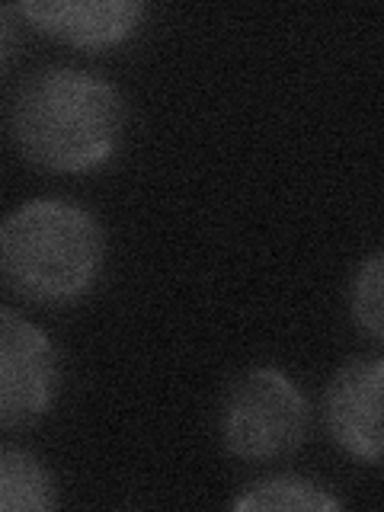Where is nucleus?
<instances>
[{
  "instance_id": "f257e3e1",
  "label": "nucleus",
  "mask_w": 384,
  "mask_h": 512,
  "mask_svg": "<svg viewBox=\"0 0 384 512\" xmlns=\"http://www.w3.org/2000/svg\"><path fill=\"white\" fill-rule=\"evenodd\" d=\"M122 100L103 77L74 68L32 74L10 103V135L32 164L55 173L100 167L122 135Z\"/></svg>"
},
{
  "instance_id": "f03ea898",
  "label": "nucleus",
  "mask_w": 384,
  "mask_h": 512,
  "mask_svg": "<svg viewBox=\"0 0 384 512\" xmlns=\"http://www.w3.org/2000/svg\"><path fill=\"white\" fill-rule=\"evenodd\" d=\"M103 263V237L84 208L39 199L4 221L0 266L13 292L32 301L84 295Z\"/></svg>"
},
{
  "instance_id": "7ed1b4c3",
  "label": "nucleus",
  "mask_w": 384,
  "mask_h": 512,
  "mask_svg": "<svg viewBox=\"0 0 384 512\" xmlns=\"http://www.w3.org/2000/svg\"><path fill=\"white\" fill-rule=\"evenodd\" d=\"M218 429L234 458L272 461L292 455L308 436V404L288 375L250 368L224 391Z\"/></svg>"
},
{
  "instance_id": "20e7f679",
  "label": "nucleus",
  "mask_w": 384,
  "mask_h": 512,
  "mask_svg": "<svg viewBox=\"0 0 384 512\" xmlns=\"http://www.w3.org/2000/svg\"><path fill=\"white\" fill-rule=\"evenodd\" d=\"M58 388V359L48 336L16 311L0 314V423L32 426L52 407Z\"/></svg>"
},
{
  "instance_id": "39448f33",
  "label": "nucleus",
  "mask_w": 384,
  "mask_h": 512,
  "mask_svg": "<svg viewBox=\"0 0 384 512\" xmlns=\"http://www.w3.org/2000/svg\"><path fill=\"white\" fill-rule=\"evenodd\" d=\"M324 416L330 436L349 455L384 461V359H356L327 384Z\"/></svg>"
},
{
  "instance_id": "423d86ee",
  "label": "nucleus",
  "mask_w": 384,
  "mask_h": 512,
  "mask_svg": "<svg viewBox=\"0 0 384 512\" xmlns=\"http://www.w3.org/2000/svg\"><path fill=\"white\" fill-rule=\"evenodd\" d=\"M13 10L45 36L77 48H106L128 39L144 13L135 0H39Z\"/></svg>"
},
{
  "instance_id": "0eeeda50",
  "label": "nucleus",
  "mask_w": 384,
  "mask_h": 512,
  "mask_svg": "<svg viewBox=\"0 0 384 512\" xmlns=\"http://www.w3.org/2000/svg\"><path fill=\"white\" fill-rule=\"evenodd\" d=\"M55 506V484L42 464L20 452H0V509L4 512H45Z\"/></svg>"
},
{
  "instance_id": "6e6552de",
  "label": "nucleus",
  "mask_w": 384,
  "mask_h": 512,
  "mask_svg": "<svg viewBox=\"0 0 384 512\" xmlns=\"http://www.w3.org/2000/svg\"><path fill=\"white\" fill-rule=\"evenodd\" d=\"M343 503L336 496L324 493L320 487H314L311 480L301 477H269L253 484L244 496H237L234 509L240 512H266V509H295V512H320V509H340Z\"/></svg>"
},
{
  "instance_id": "1a4fd4ad",
  "label": "nucleus",
  "mask_w": 384,
  "mask_h": 512,
  "mask_svg": "<svg viewBox=\"0 0 384 512\" xmlns=\"http://www.w3.org/2000/svg\"><path fill=\"white\" fill-rule=\"evenodd\" d=\"M349 311L365 333L384 340V250L359 266L349 288Z\"/></svg>"
}]
</instances>
